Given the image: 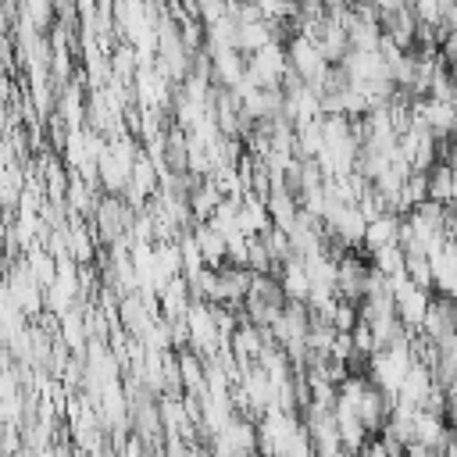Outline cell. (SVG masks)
I'll return each mask as SVG.
<instances>
[{
    "mask_svg": "<svg viewBox=\"0 0 457 457\" xmlns=\"http://www.w3.org/2000/svg\"><path fill=\"white\" fill-rule=\"evenodd\" d=\"M407 7L414 14L418 29H436V32L446 29V7H443V0H407Z\"/></svg>",
    "mask_w": 457,
    "mask_h": 457,
    "instance_id": "cell-5",
    "label": "cell"
},
{
    "mask_svg": "<svg viewBox=\"0 0 457 457\" xmlns=\"http://www.w3.org/2000/svg\"><path fill=\"white\" fill-rule=\"evenodd\" d=\"M93 225H96V236L100 243H121L129 236V228L136 225V214H132V204L121 200V193H107L93 204Z\"/></svg>",
    "mask_w": 457,
    "mask_h": 457,
    "instance_id": "cell-2",
    "label": "cell"
},
{
    "mask_svg": "<svg viewBox=\"0 0 457 457\" xmlns=\"http://www.w3.org/2000/svg\"><path fill=\"white\" fill-rule=\"evenodd\" d=\"M286 303H289V296H286V286L278 282V275L257 271L253 282H250V289H246V296H243V307H239V311H243L246 321L268 328V325L282 314Z\"/></svg>",
    "mask_w": 457,
    "mask_h": 457,
    "instance_id": "cell-1",
    "label": "cell"
},
{
    "mask_svg": "<svg viewBox=\"0 0 457 457\" xmlns=\"http://www.w3.org/2000/svg\"><path fill=\"white\" fill-rule=\"evenodd\" d=\"M425 179H428V200L453 207V196H457V189H453V164L450 161H436L425 171Z\"/></svg>",
    "mask_w": 457,
    "mask_h": 457,
    "instance_id": "cell-4",
    "label": "cell"
},
{
    "mask_svg": "<svg viewBox=\"0 0 457 457\" xmlns=\"http://www.w3.org/2000/svg\"><path fill=\"white\" fill-rule=\"evenodd\" d=\"M393 243H400V214L382 211L364 228V250L371 253V250H382V246H393Z\"/></svg>",
    "mask_w": 457,
    "mask_h": 457,
    "instance_id": "cell-3",
    "label": "cell"
}]
</instances>
